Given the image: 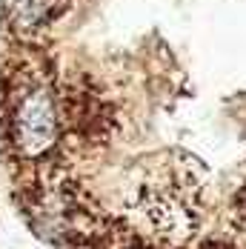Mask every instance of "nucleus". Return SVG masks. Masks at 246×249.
Here are the masks:
<instances>
[{"mask_svg":"<svg viewBox=\"0 0 246 249\" xmlns=\"http://www.w3.org/2000/svg\"><path fill=\"white\" fill-rule=\"evenodd\" d=\"M12 143L26 158H40L52 149L57 138V118L52 92L43 86H32L12 112Z\"/></svg>","mask_w":246,"mask_h":249,"instance_id":"obj_1","label":"nucleus"},{"mask_svg":"<svg viewBox=\"0 0 246 249\" xmlns=\"http://www.w3.org/2000/svg\"><path fill=\"white\" fill-rule=\"evenodd\" d=\"M6 9L15 32L29 35L37 32L54 15V0H6Z\"/></svg>","mask_w":246,"mask_h":249,"instance_id":"obj_2","label":"nucleus"}]
</instances>
